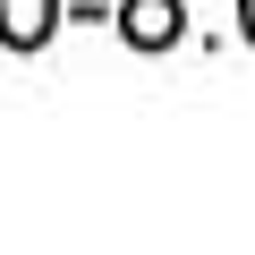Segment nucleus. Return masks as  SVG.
<instances>
[{
	"label": "nucleus",
	"mask_w": 255,
	"mask_h": 255,
	"mask_svg": "<svg viewBox=\"0 0 255 255\" xmlns=\"http://www.w3.org/2000/svg\"><path fill=\"white\" fill-rule=\"evenodd\" d=\"M119 34L136 51H170L187 26H179V0H119Z\"/></svg>",
	"instance_id": "f257e3e1"
},
{
	"label": "nucleus",
	"mask_w": 255,
	"mask_h": 255,
	"mask_svg": "<svg viewBox=\"0 0 255 255\" xmlns=\"http://www.w3.org/2000/svg\"><path fill=\"white\" fill-rule=\"evenodd\" d=\"M51 26H60V0H0V43L9 51L51 43Z\"/></svg>",
	"instance_id": "f03ea898"
},
{
	"label": "nucleus",
	"mask_w": 255,
	"mask_h": 255,
	"mask_svg": "<svg viewBox=\"0 0 255 255\" xmlns=\"http://www.w3.org/2000/svg\"><path fill=\"white\" fill-rule=\"evenodd\" d=\"M238 26H247V43H255V0H238Z\"/></svg>",
	"instance_id": "7ed1b4c3"
}]
</instances>
